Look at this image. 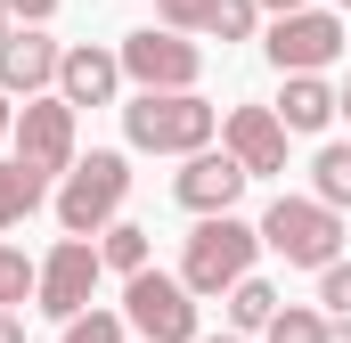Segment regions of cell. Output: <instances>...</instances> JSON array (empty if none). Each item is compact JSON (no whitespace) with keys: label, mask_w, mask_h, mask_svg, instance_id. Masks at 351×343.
<instances>
[{"label":"cell","mask_w":351,"mask_h":343,"mask_svg":"<svg viewBox=\"0 0 351 343\" xmlns=\"http://www.w3.org/2000/svg\"><path fill=\"white\" fill-rule=\"evenodd\" d=\"M254 25H262V0H213V41H254Z\"/></svg>","instance_id":"44dd1931"},{"label":"cell","mask_w":351,"mask_h":343,"mask_svg":"<svg viewBox=\"0 0 351 343\" xmlns=\"http://www.w3.org/2000/svg\"><path fill=\"white\" fill-rule=\"evenodd\" d=\"M58 66H66V49H58L41 25H16V33L0 41V90H8V98H49V90H58Z\"/></svg>","instance_id":"8fae6325"},{"label":"cell","mask_w":351,"mask_h":343,"mask_svg":"<svg viewBox=\"0 0 351 343\" xmlns=\"http://www.w3.org/2000/svg\"><path fill=\"white\" fill-rule=\"evenodd\" d=\"M269 115L286 123V139H294V131H327V123H335V90H327V74H286V90H278Z\"/></svg>","instance_id":"5bb4252c"},{"label":"cell","mask_w":351,"mask_h":343,"mask_svg":"<svg viewBox=\"0 0 351 343\" xmlns=\"http://www.w3.org/2000/svg\"><path fill=\"white\" fill-rule=\"evenodd\" d=\"M0 8H8V25H49L66 0H0Z\"/></svg>","instance_id":"d4e9b609"},{"label":"cell","mask_w":351,"mask_h":343,"mask_svg":"<svg viewBox=\"0 0 351 343\" xmlns=\"http://www.w3.org/2000/svg\"><path fill=\"white\" fill-rule=\"evenodd\" d=\"M123 82L139 90H196L204 82V49L188 41V33H164V25H139V33H123Z\"/></svg>","instance_id":"52a82bcc"},{"label":"cell","mask_w":351,"mask_h":343,"mask_svg":"<svg viewBox=\"0 0 351 343\" xmlns=\"http://www.w3.org/2000/svg\"><path fill=\"white\" fill-rule=\"evenodd\" d=\"M33 294H41V261H25V246L0 237V311H16V303H33Z\"/></svg>","instance_id":"d6986e66"},{"label":"cell","mask_w":351,"mask_h":343,"mask_svg":"<svg viewBox=\"0 0 351 343\" xmlns=\"http://www.w3.org/2000/svg\"><path fill=\"white\" fill-rule=\"evenodd\" d=\"M41 196H49V180H41V172H25L16 156H0V229L33 221V213H41Z\"/></svg>","instance_id":"e0dca14e"},{"label":"cell","mask_w":351,"mask_h":343,"mask_svg":"<svg viewBox=\"0 0 351 343\" xmlns=\"http://www.w3.org/2000/svg\"><path fill=\"white\" fill-rule=\"evenodd\" d=\"M156 16H164V33H204L213 25V0H156Z\"/></svg>","instance_id":"603a6c76"},{"label":"cell","mask_w":351,"mask_h":343,"mask_svg":"<svg viewBox=\"0 0 351 343\" xmlns=\"http://www.w3.org/2000/svg\"><path fill=\"white\" fill-rule=\"evenodd\" d=\"M8 139H16V164L41 172V180H66V172L82 164V156H74V106H66L58 90H49V98H25Z\"/></svg>","instance_id":"9c48e42d"},{"label":"cell","mask_w":351,"mask_h":343,"mask_svg":"<svg viewBox=\"0 0 351 343\" xmlns=\"http://www.w3.org/2000/svg\"><path fill=\"white\" fill-rule=\"evenodd\" d=\"M58 98H66L74 115H82V106H114V98H123V58L98 49V41H74L66 66H58Z\"/></svg>","instance_id":"4fadbf2b"},{"label":"cell","mask_w":351,"mask_h":343,"mask_svg":"<svg viewBox=\"0 0 351 343\" xmlns=\"http://www.w3.org/2000/svg\"><path fill=\"white\" fill-rule=\"evenodd\" d=\"M8 131H16V98L0 90V139H8Z\"/></svg>","instance_id":"4316f807"},{"label":"cell","mask_w":351,"mask_h":343,"mask_svg":"<svg viewBox=\"0 0 351 343\" xmlns=\"http://www.w3.org/2000/svg\"><path fill=\"white\" fill-rule=\"evenodd\" d=\"M0 343H25V319L16 311H0Z\"/></svg>","instance_id":"484cf974"},{"label":"cell","mask_w":351,"mask_h":343,"mask_svg":"<svg viewBox=\"0 0 351 343\" xmlns=\"http://www.w3.org/2000/svg\"><path fill=\"white\" fill-rule=\"evenodd\" d=\"M131 327H123V311H82V319H66V335L58 343H123Z\"/></svg>","instance_id":"7402d4cb"},{"label":"cell","mask_w":351,"mask_h":343,"mask_svg":"<svg viewBox=\"0 0 351 343\" xmlns=\"http://www.w3.org/2000/svg\"><path fill=\"white\" fill-rule=\"evenodd\" d=\"M343 237H351L343 213H327L319 196H278L262 213V246L286 261V270H335V261H343Z\"/></svg>","instance_id":"277c9868"},{"label":"cell","mask_w":351,"mask_h":343,"mask_svg":"<svg viewBox=\"0 0 351 343\" xmlns=\"http://www.w3.org/2000/svg\"><path fill=\"white\" fill-rule=\"evenodd\" d=\"M123 139L139 156H180L188 164L221 139V115H213L204 90H131L123 98Z\"/></svg>","instance_id":"6da1fadb"},{"label":"cell","mask_w":351,"mask_h":343,"mask_svg":"<svg viewBox=\"0 0 351 343\" xmlns=\"http://www.w3.org/2000/svg\"><path fill=\"white\" fill-rule=\"evenodd\" d=\"M221 303H229V335H262L269 319L286 311V303H278V286H269L262 270H254V278H237V286H229Z\"/></svg>","instance_id":"9a60e30c"},{"label":"cell","mask_w":351,"mask_h":343,"mask_svg":"<svg viewBox=\"0 0 351 343\" xmlns=\"http://www.w3.org/2000/svg\"><path fill=\"white\" fill-rule=\"evenodd\" d=\"M335 8H351V0H335Z\"/></svg>","instance_id":"d6a6232c"},{"label":"cell","mask_w":351,"mask_h":343,"mask_svg":"<svg viewBox=\"0 0 351 343\" xmlns=\"http://www.w3.org/2000/svg\"><path fill=\"white\" fill-rule=\"evenodd\" d=\"M254 254H262V229L221 213V221H196L188 229V254H180V286L204 303V294H229L237 278H254Z\"/></svg>","instance_id":"3957f363"},{"label":"cell","mask_w":351,"mask_h":343,"mask_svg":"<svg viewBox=\"0 0 351 343\" xmlns=\"http://www.w3.org/2000/svg\"><path fill=\"white\" fill-rule=\"evenodd\" d=\"M335 115H351V82H343V90H335Z\"/></svg>","instance_id":"f546056e"},{"label":"cell","mask_w":351,"mask_h":343,"mask_svg":"<svg viewBox=\"0 0 351 343\" xmlns=\"http://www.w3.org/2000/svg\"><path fill=\"white\" fill-rule=\"evenodd\" d=\"M196 343H245V335H196Z\"/></svg>","instance_id":"4dcf8cb0"},{"label":"cell","mask_w":351,"mask_h":343,"mask_svg":"<svg viewBox=\"0 0 351 343\" xmlns=\"http://www.w3.org/2000/svg\"><path fill=\"white\" fill-rule=\"evenodd\" d=\"M327 343H351V319H335V327H327Z\"/></svg>","instance_id":"f1b7e54d"},{"label":"cell","mask_w":351,"mask_h":343,"mask_svg":"<svg viewBox=\"0 0 351 343\" xmlns=\"http://www.w3.org/2000/svg\"><path fill=\"white\" fill-rule=\"evenodd\" d=\"M98 278H106L98 237H58V246L41 254V294H33V311H49L58 327H66V319H82L90 294H98Z\"/></svg>","instance_id":"ba28073f"},{"label":"cell","mask_w":351,"mask_h":343,"mask_svg":"<svg viewBox=\"0 0 351 343\" xmlns=\"http://www.w3.org/2000/svg\"><path fill=\"white\" fill-rule=\"evenodd\" d=\"M221 147L245 164V180H269V172H286V123L269 106H229L221 115Z\"/></svg>","instance_id":"7c38bea8"},{"label":"cell","mask_w":351,"mask_h":343,"mask_svg":"<svg viewBox=\"0 0 351 343\" xmlns=\"http://www.w3.org/2000/svg\"><path fill=\"white\" fill-rule=\"evenodd\" d=\"M8 33H16V25H8V8H0V41H8Z\"/></svg>","instance_id":"1f68e13d"},{"label":"cell","mask_w":351,"mask_h":343,"mask_svg":"<svg viewBox=\"0 0 351 343\" xmlns=\"http://www.w3.org/2000/svg\"><path fill=\"white\" fill-rule=\"evenodd\" d=\"M327 327H335L327 311H311V303H286V311L262 327V343H327Z\"/></svg>","instance_id":"ffe728a7"},{"label":"cell","mask_w":351,"mask_h":343,"mask_svg":"<svg viewBox=\"0 0 351 343\" xmlns=\"http://www.w3.org/2000/svg\"><path fill=\"white\" fill-rule=\"evenodd\" d=\"M319 311H327V319H351V261L319 270Z\"/></svg>","instance_id":"cb8c5ba5"},{"label":"cell","mask_w":351,"mask_h":343,"mask_svg":"<svg viewBox=\"0 0 351 343\" xmlns=\"http://www.w3.org/2000/svg\"><path fill=\"white\" fill-rule=\"evenodd\" d=\"M123 327L139 343H196V294L172 270H139L123 278Z\"/></svg>","instance_id":"5b68a950"},{"label":"cell","mask_w":351,"mask_h":343,"mask_svg":"<svg viewBox=\"0 0 351 343\" xmlns=\"http://www.w3.org/2000/svg\"><path fill=\"white\" fill-rule=\"evenodd\" d=\"M343 41L351 33H343L335 8H294V16H278L262 33V58L278 66V82H286V74H327V66L343 58Z\"/></svg>","instance_id":"8992f818"},{"label":"cell","mask_w":351,"mask_h":343,"mask_svg":"<svg viewBox=\"0 0 351 343\" xmlns=\"http://www.w3.org/2000/svg\"><path fill=\"white\" fill-rule=\"evenodd\" d=\"M262 8H278V16H294V8H311V0H262Z\"/></svg>","instance_id":"83f0119b"},{"label":"cell","mask_w":351,"mask_h":343,"mask_svg":"<svg viewBox=\"0 0 351 343\" xmlns=\"http://www.w3.org/2000/svg\"><path fill=\"white\" fill-rule=\"evenodd\" d=\"M311 196H319L327 213H351V139H327V147L311 156Z\"/></svg>","instance_id":"2e32d148"},{"label":"cell","mask_w":351,"mask_h":343,"mask_svg":"<svg viewBox=\"0 0 351 343\" xmlns=\"http://www.w3.org/2000/svg\"><path fill=\"white\" fill-rule=\"evenodd\" d=\"M98 261H106V270H123V278L156 270V229H139V221H114V229L98 237Z\"/></svg>","instance_id":"ac0fdd59"},{"label":"cell","mask_w":351,"mask_h":343,"mask_svg":"<svg viewBox=\"0 0 351 343\" xmlns=\"http://www.w3.org/2000/svg\"><path fill=\"white\" fill-rule=\"evenodd\" d=\"M123 196H131V156L90 147L82 164L58 180V229H66V237H106V229L123 221Z\"/></svg>","instance_id":"7a4b0ae2"},{"label":"cell","mask_w":351,"mask_h":343,"mask_svg":"<svg viewBox=\"0 0 351 343\" xmlns=\"http://www.w3.org/2000/svg\"><path fill=\"white\" fill-rule=\"evenodd\" d=\"M172 196L196 221H221V213H237V196H245V164H237L229 147H204V156H188V164L172 172Z\"/></svg>","instance_id":"30bf717a"}]
</instances>
